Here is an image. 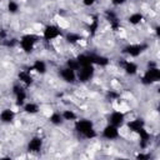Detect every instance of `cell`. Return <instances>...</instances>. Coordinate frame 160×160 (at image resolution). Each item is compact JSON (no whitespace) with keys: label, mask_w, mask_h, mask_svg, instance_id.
Here are the masks:
<instances>
[{"label":"cell","mask_w":160,"mask_h":160,"mask_svg":"<svg viewBox=\"0 0 160 160\" xmlns=\"http://www.w3.org/2000/svg\"><path fill=\"white\" fill-rule=\"evenodd\" d=\"M74 129L79 135H81L82 138H85L88 140H92L98 136V132L94 128V124L89 119H79V120L76 119Z\"/></svg>","instance_id":"cell-1"},{"label":"cell","mask_w":160,"mask_h":160,"mask_svg":"<svg viewBox=\"0 0 160 160\" xmlns=\"http://www.w3.org/2000/svg\"><path fill=\"white\" fill-rule=\"evenodd\" d=\"M160 80V70L158 65L155 66H148L144 75L141 76V82L144 85H152Z\"/></svg>","instance_id":"cell-2"},{"label":"cell","mask_w":160,"mask_h":160,"mask_svg":"<svg viewBox=\"0 0 160 160\" xmlns=\"http://www.w3.org/2000/svg\"><path fill=\"white\" fill-rule=\"evenodd\" d=\"M36 42H38V36L34 35V34H25L19 40V45H20L21 50L24 52H26V54L32 52Z\"/></svg>","instance_id":"cell-3"},{"label":"cell","mask_w":160,"mask_h":160,"mask_svg":"<svg viewBox=\"0 0 160 160\" xmlns=\"http://www.w3.org/2000/svg\"><path fill=\"white\" fill-rule=\"evenodd\" d=\"M148 48H149V45L144 44V42H141V44H128L126 46L122 48V52L125 55L130 56V58H138L144 51H146Z\"/></svg>","instance_id":"cell-4"},{"label":"cell","mask_w":160,"mask_h":160,"mask_svg":"<svg viewBox=\"0 0 160 160\" xmlns=\"http://www.w3.org/2000/svg\"><path fill=\"white\" fill-rule=\"evenodd\" d=\"M95 75V66L94 65H86L81 66L76 71V79L80 82H89Z\"/></svg>","instance_id":"cell-5"},{"label":"cell","mask_w":160,"mask_h":160,"mask_svg":"<svg viewBox=\"0 0 160 160\" xmlns=\"http://www.w3.org/2000/svg\"><path fill=\"white\" fill-rule=\"evenodd\" d=\"M61 35H62L61 29H60L59 26L54 25V24L46 25V26L44 28V30H42V38H44V40H46V41L55 40V39H58V38L61 36Z\"/></svg>","instance_id":"cell-6"},{"label":"cell","mask_w":160,"mask_h":160,"mask_svg":"<svg viewBox=\"0 0 160 160\" xmlns=\"http://www.w3.org/2000/svg\"><path fill=\"white\" fill-rule=\"evenodd\" d=\"M12 94L15 96V104H16V106L22 108V105L26 102V98H28L26 90L21 85H18L16 84V85L12 86Z\"/></svg>","instance_id":"cell-7"},{"label":"cell","mask_w":160,"mask_h":160,"mask_svg":"<svg viewBox=\"0 0 160 160\" xmlns=\"http://www.w3.org/2000/svg\"><path fill=\"white\" fill-rule=\"evenodd\" d=\"M119 64H120V66L122 68V70L125 71V74H128V75H130V76L138 74V71H139V66H138V64L134 62V61H131V60L121 59V60L119 61Z\"/></svg>","instance_id":"cell-8"},{"label":"cell","mask_w":160,"mask_h":160,"mask_svg":"<svg viewBox=\"0 0 160 160\" xmlns=\"http://www.w3.org/2000/svg\"><path fill=\"white\" fill-rule=\"evenodd\" d=\"M119 135H120L119 128H116V126H114L111 124H108L101 131V136L104 139H106V140H115V139L119 138Z\"/></svg>","instance_id":"cell-9"},{"label":"cell","mask_w":160,"mask_h":160,"mask_svg":"<svg viewBox=\"0 0 160 160\" xmlns=\"http://www.w3.org/2000/svg\"><path fill=\"white\" fill-rule=\"evenodd\" d=\"M59 75H60V78H61L65 82H68V84H74V82L78 80V79H76V71L72 70V69H70V68H68V66L62 68V69L60 70Z\"/></svg>","instance_id":"cell-10"},{"label":"cell","mask_w":160,"mask_h":160,"mask_svg":"<svg viewBox=\"0 0 160 160\" xmlns=\"http://www.w3.org/2000/svg\"><path fill=\"white\" fill-rule=\"evenodd\" d=\"M109 124L116 128H121L125 124V114L122 111H112L109 115Z\"/></svg>","instance_id":"cell-11"},{"label":"cell","mask_w":160,"mask_h":160,"mask_svg":"<svg viewBox=\"0 0 160 160\" xmlns=\"http://www.w3.org/2000/svg\"><path fill=\"white\" fill-rule=\"evenodd\" d=\"M89 56H90L91 65H94V66H108L109 62H110L109 58H106L104 55H100V54L89 52Z\"/></svg>","instance_id":"cell-12"},{"label":"cell","mask_w":160,"mask_h":160,"mask_svg":"<svg viewBox=\"0 0 160 160\" xmlns=\"http://www.w3.org/2000/svg\"><path fill=\"white\" fill-rule=\"evenodd\" d=\"M42 144H44V141L40 136H34L29 140L26 149L29 152H39L42 149Z\"/></svg>","instance_id":"cell-13"},{"label":"cell","mask_w":160,"mask_h":160,"mask_svg":"<svg viewBox=\"0 0 160 160\" xmlns=\"http://www.w3.org/2000/svg\"><path fill=\"white\" fill-rule=\"evenodd\" d=\"M105 18L106 20L110 22V26L114 31H116L119 28H120V20H119V16L118 14L114 11V10H106L105 11Z\"/></svg>","instance_id":"cell-14"},{"label":"cell","mask_w":160,"mask_h":160,"mask_svg":"<svg viewBox=\"0 0 160 160\" xmlns=\"http://www.w3.org/2000/svg\"><path fill=\"white\" fill-rule=\"evenodd\" d=\"M128 129L131 131V132H139L142 128H145V121L141 119V118H138V119H134V120H130L128 124H126Z\"/></svg>","instance_id":"cell-15"},{"label":"cell","mask_w":160,"mask_h":160,"mask_svg":"<svg viewBox=\"0 0 160 160\" xmlns=\"http://www.w3.org/2000/svg\"><path fill=\"white\" fill-rule=\"evenodd\" d=\"M15 120V111L11 109H4L0 112V121L2 124H10Z\"/></svg>","instance_id":"cell-16"},{"label":"cell","mask_w":160,"mask_h":160,"mask_svg":"<svg viewBox=\"0 0 160 160\" xmlns=\"http://www.w3.org/2000/svg\"><path fill=\"white\" fill-rule=\"evenodd\" d=\"M18 78L20 80V82L24 84L25 86H30L34 82V79H32L30 71H28V70H20V72L18 74Z\"/></svg>","instance_id":"cell-17"},{"label":"cell","mask_w":160,"mask_h":160,"mask_svg":"<svg viewBox=\"0 0 160 160\" xmlns=\"http://www.w3.org/2000/svg\"><path fill=\"white\" fill-rule=\"evenodd\" d=\"M138 135H139V138H140V148H142V149L148 148V145H149V142H150V132H149L145 128H142V129L138 132Z\"/></svg>","instance_id":"cell-18"},{"label":"cell","mask_w":160,"mask_h":160,"mask_svg":"<svg viewBox=\"0 0 160 160\" xmlns=\"http://www.w3.org/2000/svg\"><path fill=\"white\" fill-rule=\"evenodd\" d=\"M31 70H34L35 72L40 74V75H44L46 71H48V66H46V62L42 61V60H35L32 66H31Z\"/></svg>","instance_id":"cell-19"},{"label":"cell","mask_w":160,"mask_h":160,"mask_svg":"<svg viewBox=\"0 0 160 160\" xmlns=\"http://www.w3.org/2000/svg\"><path fill=\"white\" fill-rule=\"evenodd\" d=\"M22 110H24L26 114H29V115H35V114L39 112L40 108H39V105L35 104V102H25V104L22 105Z\"/></svg>","instance_id":"cell-20"},{"label":"cell","mask_w":160,"mask_h":160,"mask_svg":"<svg viewBox=\"0 0 160 160\" xmlns=\"http://www.w3.org/2000/svg\"><path fill=\"white\" fill-rule=\"evenodd\" d=\"M65 40L69 42V44H78V42H80L81 40H82V36L80 35V34H78V32H72V31H70V32H66V35H65Z\"/></svg>","instance_id":"cell-21"},{"label":"cell","mask_w":160,"mask_h":160,"mask_svg":"<svg viewBox=\"0 0 160 160\" xmlns=\"http://www.w3.org/2000/svg\"><path fill=\"white\" fill-rule=\"evenodd\" d=\"M49 121H50L52 125H55V126L61 125V124L64 122V119H62L61 112H60V111H54V112H51V115L49 116Z\"/></svg>","instance_id":"cell-22"},{"label":"cell","mask_w":160,"mask_h":160,"mask_svg":"<svg viewBox=\"0 0 160 160\" xmlns=\"http://www.w3.org/2000/svg\"><path fill=\"white\" fill-rule=\"evenodd\" d=\"M99 24H100L99 16H94L92 20H90V24H89V26H88V31H89V34H90L91 36L95 35L96 31L99 30Z\"/></svg>","instance_id":"cell-23"},{"label":"cell","mask_w":160,"mask_h":160,"mask_svg":"<svg viewBox=\"0 0 160 160\" xmlns=\"http://www.w3.org/2000/svg\"><path fill=\"white\" fill-rule=\"evenodd\" d=\"M144 20V15L141 12H132L128 18V22L131 25H138Z\"/></svg>","instance_id":"cell-24"},{"label":"cell","mask_w":160,"mask_h":160,"mask_svg":"<svg viewBox=\"0 0 160 160\" xmlns=\"http://www.w3.org/2000/svg\"><path fill=\"white\" fill-rule=\"evenodd\" d=\"M76 60L81 66H86V65H91V61H90V56H89V52H82V54H79L76 56Z\"/></svg>","instance_id":"cell-25"},{"label":"cell","mask_w":160,"mask_h":160,"mask_svg":"<svg viewBox=\"0 0 160 160\" xmlns=\"http://www.w3.org/2000/svg\"><path fill=\"white\" fill-rule=\"evenodd\" d=\"M61 115H62L64 121H75L78 119V115L72 110H64L61 111Z\"/></svg>","instance_id":"cell-26"},{"label":"cell","mask_w":160,"mask_h":160,"mask_svg":"<svg viewBox=\"0 0 160 160\" xmlns=\"http://www.w3.org/2000/svg\"><path fill=\"white\" fill-rule=\"evenodd\" d=\"M8 11L10 14H16L19 11V4L14 0H9L8 1Z\"/></svg>","instance_id":"cell-27"},{"label":"cell","mask_w":160,"mask_h":160,"mask_svg":"<svg viewBox=\"0 0 160 160\" xmlns=\"http://www.w3.org/2000/svg\"><path fill=\"white\" fill-rule=\"evenodd\" d=\"M66 66L70 68V69H72V70H75V71H78V70L80 69V65H79L76 58H71V59H69V60L66 61Z\"/></svg>","instance_id":"cell-28"},{"label":"cell","mask_w":160,"mask_h":160,"mask_svg":"<svg viewBox=\"0 0 160 160\" xmlns=\"http://www.w3.org/2000/svg\"><path fill=\"white\" fill-rule=\"evenodd\" d=\"M108 96L110 98V100H116V99L120 96V94H119V92H116V91H112V90H110V91L108 92Z\"/></svg>","instance_id":"cell-29"},{"label":"cell","mask_w":160,"mask_h":160,"mask_svg":"<svg viewBox=\"0 0 160 160\" xmlns=\"http://www.w3.org/2000/svg\"><path fill=\"white\" fill-rule=\"evenodd\" d=\"M149 158H150V154L140 152V154H138V155H136V159H139V160H148Z\"/></svg>","instance_id":"cell-30"},{"label":"cell","mask_w":160,"mask_h":160,"mask_svg":"<svg viewBox=\"0 0 160 160\" xmlns=\"http://www.w3.org/2000/svg\"><path fill=\"white\" fill-rule=\"evenodd\" d=\"M98 1H99V0H82V4H84V6H92V5H95Z\"/></svg>","instance_id":"cell-31"},{"label":"cell","mask_w":160,"mask_h":160,"mask_svg":"<svg viewBox=\"0 0 160 160\" xmlns=\"http://www.w3.org/2000/svg\"><path fill=\"white\" fill-rule=\"evenodd\" d=\"M126 2V0H111V4L114 5V6H121V5H124Z\"/></svg>","instance_id":"cell-32"}]
</instances>
